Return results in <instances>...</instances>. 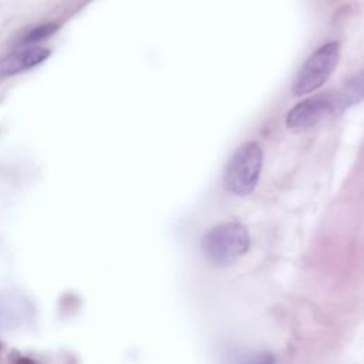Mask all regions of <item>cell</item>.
Masks as SVG:
<instances>
[{
	"label": "cell",
	"instance_id": "2",
	"mask_svg": "<svg viewBox=\"0 0 364 364\" xmlns=\"http://www.w3.org/2000/svg\"><path fill=\"white\" fill-rule=\"evenodd\" d=\"M263 165V152L257 142L242 144L226 164L223 182L229 192L246 196L253 192L259 182Z\"/></svg>",
	"mask_w": 364,
	"mask_h": 364
},
{
	"label": "cell",
	"instance_id": "7",
	"mask_svg": "<svg viewBox=\"0 0 364 364\" xmlns=\"http://www.w3.org/2000/svg\"><path fill=\"white\" fill-rule=\"evenodd\" d=\"M58 26L55 23H47L43 26H38L36 28H33L24 38V43H34V41H40L43 38H47L48 36H51L54 31H57Z\"/></svg>",
	"mask_w": 364,
	"mask_h": 364
},
{
	"label": "cell",
	"instance_id": "4",
	"mask_svg": "<svg viewBox=\"0 0 364 364\" xmlns=\"http://www.w3.org/2000/svg\"><path fill=\"white\" fill-rule=\"evenodd\" d=\"M334 112V95L320 94L296 104L286 115V125L293 131H306Z\"/></svg>",
	"mask_w": 364,
	"mask_h": 364
},
{
	"label": "cell",
	"instance_id": "6",
	"mask_svg": "<svg viewBox=\"0 0 364 364\" xmlns=\"http://www.w3.org/2000/svg\"><path fill=\"white\" fill-rule=\"evenodd\" d=\"M361 100H364V67L360 73H357L353 78L347 81V84L338 94L334 95V114L343 112L346 108L360 102Z\"/></svg>",
	"mask_w": 364,
	"mask_h": 364
},
{
	"label": "cell",
	"instance_id": "3",
	"mask_svg": "<svg viewBox=\"0 0 364 364\" xmlns=\"http://www.w3.org/2000/svg\"><path fill=\"white\" fill-rule=\"evenodd\" d=\"M338 58L340 44L336 41L327 43L317 48L299 70L291 87L293 94L306 95L321 87L331 75Z\"/></svg>",
	"mask_w": 364,
	"mask_h": 364
},
{
	"label": "cell",
	"instance_id": "8",
	"mask_svg": "<svg viewBox=\"0 0 364 364\" xmlns=\"http://www.w3.org/2000/svg\"><path fill=\"white\" fill-rule=\"evenodd\" d=\"M242 364H276V358L272 353L262 351V353L250 355Z\"/></svg>",
	"mask_w": 364,
	"mask_h": 364
},
{
	"label": "cell",
	"instance_id": "1",
	"mask_svg": "<svg viewBox=\"0 0 364 364\" xmlns=\"http://www.w3.org/2000/svg\"><path fill=\"white\" fill-rule=\"evenodd\" d=\"M250 246V235L240 222H223L206 232L202 249L208 260L219 267L230 266L240 259Z\"/></svg>",
	"mask_w": 364,
	"mask_h": 364
},
{
	"label": "cell",
	"instance_id": "5",
	"mask_svg": "<svg viewBox=\"0 0 364 364\" xmlns=\"http://www.w3.org/2000/svg\"><path fill=\"white\" fill-rule=\"evenodd\" d=\"M50 57V50L43 47H30L16 51L0 63V73L3 75H13L30 70Z\"/></svg>",
	"mask_w": 364,
	"mask_h": 364
}]
</instances>
